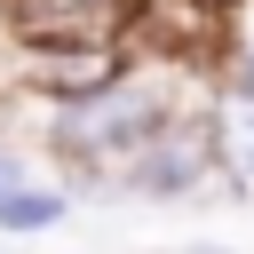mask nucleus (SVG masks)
<instances>
[{"instance_id":"obj_5","label":"nucleus","mask_w":254,"mask_h":254,"mask_svg":"<svg viewBox=\"0 0 254 254\" xmlns=\"http://www.w3.org/2000/svg\"><path fill=\"white\" fill-rule=\"evenodd\" d=\"M222 95L254 103V40H246V48H230V64H222Z\"/></svg>"},{"instance_id":"obj_3","label":"nucleus","mask_w":254,"mask_h":254,"mask_svg":"<svg viewBox=\"0 0 254 254\" xmlns=\"http://www.w3.org/2000/svg\"><path fill=\"white\" fill-rule=\"evenodd\" d=\"M8 32L24 56H71V48H119L143 40V0H8Z\"/></svg>"},{"instance_id":"obj_9","label":"nucleus","mask_w":254,"mask_h":254,"mask_svg":"<svg viewBox=\"0 0 254 254\" xmlns=\"http://www.w3.org/2000/svg\"><path fill=\"white\" fill-rule=\"evenodd\" d=\"M0 143H8V127H0Z\"/></svg>"},{"instance_id":"obj_8","label":"nucleus","mask_w":254,"mask_h":254,"mask_svg":"<svg viewBox=\"0 0 254 254\" xmlns=\"http://www.w3.org/2000/svg\"><path fill=\"white\" fill-rule=\"evenodd\" d=\"M16 64V32H8V0H0V71Z\"/></svg>"},{"instance_id":"obj_4","label":"nucleus","mask_w":254,"mask_h":254,"mask_svg":"<svg viewBox=\"0 0 254 254\" xmlns=\"http://www.w3.org/2000/svg\"><path fill=\"white\" fill-rule=\"evenodd\" d=\"M71 190L56 183V175H32V183H16L8 198H0V238H48V230H64L71 222Z\"/></svg>"},{"instance_id":"obj_2","label":"nucleus","mask_w":254,"mask_h":254,"mask_svg":"<svg viewBox=\"0 0 254 254\" xmlns=\"http://www.w3.org/2000/svg\"><path fill=\"white\" fill-rule=\"evenodd\" d=\"M222 183V87H190L183 111L127 159L119 198H206Z\"/></svg>"},{"instance_id":"obj_7","label":"nucleus","mask_w":254,"mask_h":254,"mask_svg":"<svg viewBox=\"0 0 254 254\" xmlns=\"http://www.w3.org/2000/svg\"><path fill=\"white\" fill-rule=\"evenodd\" d=\"M151 254H230V246H214V238H183V246H151Z\"/></svg>"},{"instance_id":"obj_1","label":"nucleus","mask_w":254,"mask_h":254,"mask_svg":"<svg viewBox=\"0 0 254 254\" xmlns=\"http://www.w3.org/2000/svg\"><path fill=\"white\" fill-rule=\"evenodd\" d=\"M183 64H190V56H143V48H135L95 95L48 111V135H40V143H48V159L64 167L56 183H64L71 198H79V190H87V198H119L127 159H135V151L183 111V95L198 87Z\"/></svg>"},{"instance_id":"obj_6","label":"nucleus","mask_w":254,"mask_h":254,"mask_svg":"<svg viewBox=\"0 0 254 254\" xmlns=\"http://www.w3.org/2000/svg\"><path fill=\"white\" fill-rule=\"evenodd\" d=\"M16 183H32V159H24V143H0V198H8Z\"/></svg>"}]
</instances>
